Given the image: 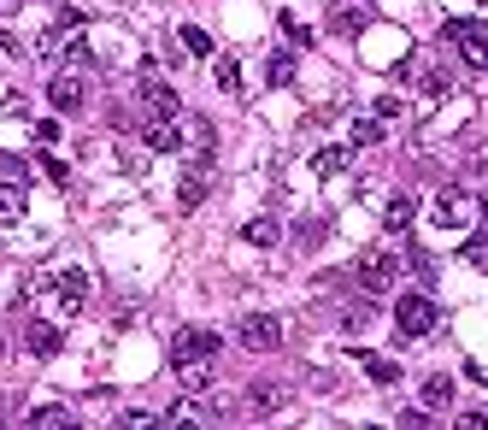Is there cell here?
I'll return each instance as SVG.
<instances>
[{
    "instance_id": "6da1fadb",
    "label": "cell",
    "mask_w": 488,
    "mask_h": 430,
    "mask_svg": "<svg viewBox=\"0 0 488 430\" xmlns=\"http://www.w3.org/2000/svg\"><path fill=\"white\" fill-rule=\"evenodd\" d=\"M212 354H218V336L200 325H182L177 336H171V366L177 372H189V366H212Z\"/></svg>"
},
{
    "instance_id": "7a4b0ae2",
    "label": "cell",
    "mask_w": 488,
    "mask_h": 430,
    "mask_svg": "<svg viewBox=\"0 0 488 430\" xmlns=\"http://www.w3.org/2000/svg\"><path fill=\"white\" fill-rule=\"evenodd\" d=\"M447 42L465 54V65L488 72V24L483 18H447Z\"/></svg>"
},
{
    "instance_id": "3957f363",
    "label": "cell",
    "mask_w": 488,
    "mask_h": 430,
    "mask_svg": "<svg viewBox=\"0 0 488 430\" xmlns=\"http://www.w3.org/2000/svg\"><path fill=\"white\" fill-rule=\"evenodd\" d=\"M394 325H400V336H430V330L442 325V307H435L430 295H400V301H394Z\"/></svg>"
},
{
    "instance_id": "277c9868",
    "label": "cell",
    "mask_w": 488,
    "mask_h": 430,
    "mask_svg": "<svg viewBox=\"0 0 488 430\" xmlns=\"http://www.w3.org/2000/svg\"><path fill=\"white\" fill-rule=\"evenodd\" d=\"M236 342L248 348V354H271V348H282V318L271 313H248L236 325Z\"/></svg>"
},
{
    "instance_id": "5b68a950",
    "label": "cell",
    "mask_w": 488,
    "mask_h": 430,
    "mask_svg": "<svg viewBox=\"0 0 488 430\" xmlns=\"http://www.w3.org/2000/svg\"><path fill=\"white\" fill-rule=\"evenodd\" d=\"M471 213H476V201H471V195H465L459 183L435 189V201H430V218H435V224H442V230H459V224H465V218H471Z\"/></svg>"
},
{
    "instance_id": "8992f818",
    "label": "cell",
    "mask_w": 488,
    "mask_h": 430,
    "mask_svg": "<svg viewBox=\"0 0 488 430\" xmlns=\"http://www.w3.org/2000/svg\"><path fill=\"white\" fill-rule=\"evenodd\" d=\"M206 189H212V154L200 148V159H189V172H182V183H177V207L195 213V207L206 201Z\"/></svg>"
},
{
    "instance_id": "52a82bcc",
    "label": "cell",
    "mask_w": 488,
    "mask_h": 430,
    "mask_svg": "<svg viewBox=\"0 0 488 430\" xmlns=\"http://www.w3.org/2000/svg\"><path fill=\"white\" fill-rule=\"evenodd\" d=\"M136 89H141V101H147V113H154V118H177V113H182L177 89H171V83H159V77H154V65H141V72H136Z\"/></svg>"
},
{
    "instance_id": "ba28073f",
    "label": "cell",
    "mask_w": 488,
    "mask_h": 430,
    "mask_svg": "<svg viewBox=\"0 0 488 430\" xmlns=\"http://www.w3.org/2000/svg\"><path fill=\"white\" fill-rule=\"evenodd\" d=\"M394 272H400V254H365L359 266H353V277H359V289H371V295H383V289H394Z\"/></svg>"
},
{
    "instance_id": "9c48e42d",
    "label": "cell",
    "mask_w": 488,
    "mask_h": 430,
    "mask_svg": "<svg viewBox=\"0 0 488 430\" xmlns=\"http://www.w3.org/2000/svg\"><path fill=\"white\" fill-rule=\"evenodd\" d=\"M54 301L65 307V313H83L88 307V272H77V266L54 272Z\"/></svg>"
},
{
    "instance_id": "30bf717a",
    "label": "cell",
    "mask_w": 488,
    "mask_h": 430,
    "mask_svg": "<svg viewBox=\"0 0 488 430\" xmlns=\"http://www.w3.org/2000/svg\"><path fill=\"white\" fill-rule=\"evenodd\" d=\"M47 101H54L59 113H77V106L88 101V83H83V77H77V72H59L54 83H47Z\"/></svg>"
},
{
    "instance_id": "8fae6325",
    "label": "cell",
    "mask_w": 488,
    "mask_h": 430,
    "mask_svg": "<svg viewBox=\"0 0 488 430\" xmlns=\"http://www.w3.org/2000/svg\"><path fill=\"white\" fill-rule=\"evenodd\" d=\"M24 348H29L36 359H54L59 348H65V336H59L54 325H29V330H24Z\"/></svg>"
},
{
    "instance_id": "7c38bea8",
    "label": "cell",
    "mask_w": 488,
    "mask_h": 430,
    "mask_svg": "<svg viewBox=\"0 0 488 430\" xmlns=\"http://www.w3.org/2000/svg\"><path fill=\"white\" fill-rule=\"evenodd\" d=\"M141 142L154 148V154H177V118H154V124L141 130Z\"/></svg>"
},
{
    "instance_id": "4fadbf2b",
    "label": "cell",
    "mask_w": 488,
    "mask_h": 430,
    "mask_svg": "<svg viewBox=\"0 0 488 430\" xmlns=\"http://www.w3.org/2000/svg\"><path fill=\"white\" fill-rule=\"evenodd\" d=\"M277 236H282L277 218H248V224H241V242L248 248H277Z\"/></svg>"
},
{
    "instance_id": "5bb4252c",
    "label": "cell",
    "mask_w": 488,
    "mask_h": 430,
    "mask_svg": "<svg viewBox=\"0 0 488 430\" xmlns=\"http://www.w3.org/2000/svg\"><path fill=\"white\" fill-rule=\"evenodd\" d=\"M424 407H430V413H447V407H453V377H424Z\"/></svg>"
},
{
    "instance_id": "9a60e30c",
    "label": "cell",
    "mask_w": 488,
    "mask_h": 430,
    "mask_svg": "<svg viewBox=\"0 0 488 430\" xmlns=\"http://www.w3.org/2000/svg\"><path fill=\"white\" fill-rule=\"evenodd\" d=\"M200 418H206V407H200V395H195V401H171L165 413H159V425H200Z\"/></svg>"
},
{
    "instance_id": "2e32d148",
    "label": "cell",
    "mask_w": 488,
    "mask_h": 430,
    "mask_svg": "<svg viewBox=\"0 0 488 430\" xmlns=\"http://www.w3.org/2000/svg\"><path fill=\"white\" fill-rule=\"evenodd\" d=\"M412 224V195H389L383 201V230H406Z\"/></svg>"
},
{
    "instance_id": "e0dca14e",
    "label": "cell",
    "mask_w": 488,
    "mask_h": 430,
    "mask_svg": "<svg viewBox=\"0 0 488 430\" xmlns=\"http://www.w3.org/2000/svg\"><path fill=\"white\" fill-rule=\"evenodd\" d=\"M348 159H353V148H318L312 165H318V177H341V172H348Z\"/></svg>"
},
{
    "instance_id": "ac0fdd59",
    "label": "cell",
    "mask_w": 488,
    "mask_h": 430,
    "mask_svg": "<svg viewBox=\"0 0 488 430\" xmlns=\"http://www.w3.org/2000/svg\"><path fill=\"white\" fill-rule=\"evenodd\" d=\"M277 407H282V389H277V384L248 389V413H277Z\"/></svg>"
},
{
    "instance_id": "d6986e66",
    "label": "cell",
    "mask_w": 488,
    "mask_h": 430,
    "mask_svg": "<svg viewBox=\"0 0 488 430\" xmlns=\"http://www.w3.org/2000/svg\"><path fill=\"white\" fill-rule=\"evenodd\" d=\"M18 218H24V189L0 183V224H18Z\"/></svg>"
},
{
    "instance_id": "ffe728a7",
    "label": "cell",
    "mask_w": 488,
    "mask_h": 430,
    "mask_svg": "<svg viewBox=\"0 0 488 430\" xmlns=\"http://www.w3.org/2000/svg\"><path fill=\"white\" fill-rule=\"evenodd\" d=\"M265 77H271L277 89H282V83H294V54H282V47H277V54L265 59Z\"/></svg>"
},
{
    "instance_id": "44dd1931",
    "label": "cell",
    "mask_w": 488,
    "mask_h": 430,
    "mask_svg": "<svg viewBox=\"0 0 488 430\" xmlns=\"http://www.w3.org/2000/svg\"><path fill=\"white\" fill-rule=\"evenodd\" d=\"M182 47H189L195 59H212V36L200 24H182Z\"/></svg>"
},
{
    "instance_id": "7402d4cb",
    "label": "cell",
    "mask_w": 488,
    "mask_h": 430,
    "mask_svg": "<svg viewBox=\"0 0 488 430\" xmlns=\"http://www.w3.org/2000/svg\"><path fill=\"white\" fill-rule=\"evenodd\" d=\"M353 142H359V148H377V142H383V118H377V113L359 118V124H353Z\"/></svg>"
},
{
    "instance_id": "603a6c76",
    "label": "cell",
    "mask_w": 488,
    "mask_h": 430,
    "mask_svg": "<svg viewBox=\"0 0 488 430\" xmlns=\"http://www.w3.org/2000/svg\"><path fill=\"white\" fill-rule=\"evenodd\" d=\"M0 183L29 189V165H24V159H0Z\"/></svg>"
},
{
    "instance_id": "cb8c5ba5",
    "label": "cell",
    "mask_w": 488,
    "mask_h": 430,
    "mask_svg": "<svg viewBox=\"0 0 488 430\" xmlns=\"http://www.w3.org/2000/svg\"><path fill=\"white\" fill-rule=\"evenodd\" d=\"M29 425H42V430L71 425V407H36V413H29Z\"/></svg>"
},
{
    "instance_id": "d4e9b609",
    "label": "cell",
    "mask_w": 488,
    "mask_h": 430,
    "mask_svg": "<svg viewBox=\"0 0 488 430\" xmlns=\"http://www.w3.org/2000/svg\"><path fill=\"white\" fill-rule=\"evenodd\" d=\"M365 372H371V384H394V377H400V366H394V359H365Z\"/></svg>"
},
{
    "instance_id": "484cf974",
    "label": "cell",
    "mask_w": 488,
    "mask_h": 430,
    "mask_svg": "<svg viewBox=\"0 0 488 430\" xmlns=\"http://www.w3.org/2000/svg\"><path fill=\"white\" fill-rule=\"evenodd\" d=\"M406 266H412V272H418L424 283H435V259L424 254V248H406Z\"/></svg>"
},
{
    "instance_id": "4316f807",
    "label": "cell",
    "mask_w": 488,
    "mask_h": 430,
    "mask_svg": "<svg viewBox=\"0 0 488 430\" xmlns=\"http://www.w3.org/2000/svg\"><path fill=\"white\" fill-rule=\"evenodd\" d=\"M330 30H335V36H359V30H365V13H335Z\"/></svg>"
},
{
    "instance_id": "83f0119b",
    "label": "cell",
    "mask_w": 488,
    "mask_h": 430,
    "mask_svg": "<svg viewBox=\"0 0 488 430\" xmlns=\"http://www.w3.org/2000/svg\"><path fill=\"white\" fill-rule=\"evenodd\" d=\"M371 113H377V118H383V124H394V118H400V113H406V101H400V95H383V101H377V106H371Z\"/></svg>"
},
{
    "instance_id": "f1b7e54d",
    "label": "cell",
    "mask_w": 488,
    "mask_h": 430,
    "mask_svg": "<svg viewBox=\"0 0 488 430\" xmlns=\"http://www.w3.org/2000/svg\"><path fill=\"white\" fill-rule=\"evenodd\" d=\"M277 18H282V36H289V42H312V30L300 24V18H294V13H277Z\"/></svg>"
},
{
    "instance_id": "f546056e",
    "label": "cell",
    "mask_w": 488,
    "mask_h": 430,
    "mask_svg": "<svg viewBox=\"0 0 488 430\" xmlns=\"http://www.w3.org/2000/svg\"><path fill=\"white\" fill-rule=\"evenodd\" d=\"M218 83L230 89V95H236V89H241V72H236V59H223V54H218Z\"/></svg>"
},
{
    "instance_id": "4dcf8cb0",
    "label": "cell",
    "mask_w": 488,
    "mask_h": 430,
    "mask_svg": "<svg viewBox=\"0 0 488 430\" xmlns=\"http://www.w3.org/2000/svg\"><path fill=\"white\" fill-rule=\"evenodd\" d=\"M465 259H471V266H488V236H476V242H465Z\"/></svg>"
},
{
    "instance_id": "1f68e13d",
    "label": "cell",
    "mask_w": 488,
    "mask_h": 430,
    "mask_svg": "<svg viewBox=\"0 0 488 430\" xmlns=\"http://www.w3.org/2000/svg\"><path fill=\"white\" fill-rule=\"evenodd\" d=\"M36 142H42V148L59 142V124H54V118H42V124H36Z\"/></svg>"
},
{
    "instance_id": "d6a6232c",
    "label": "cell",
    "mask_w": 488,
    "mask_h": 430,
    "mask_svg": "<svg viewBox=\"0 0 488 430\" xmlns=\"http://www.w3.org/2000/svg\"><path fill=\"white\" fill-rule=\"evenodd\" d=\"M341 325H348V330H365V325H371V307H353V313H341Z\"/></svg>"
},
{
    "instance_id": "836d02e7",
    "label": "cell",
    "mask_w": 488,
    "mask_h": 430,
    "mask_svg": "<svg viewBox=\"0 0 488 430\" xmlns=\"http://www.w3.org/2000/svg\"><path fill=\"white\" fill-rule=\"evenodd\" d=\"M459 425H465V430H488V407H471V413H465Z\"/></svg>"
},
{
    "instance_id": "e575fe53",
    "label": "cell",
    "mask_w": 488,
    "mask_h": 430,
    "mask_svg": "<svg viewBox=\"0 0 488 430\" xmlns=\"http://www.w3.org/2000/svg\"><path fill=\"white\" fill-rule=\"evenodd\" d=\"M42 172L54 177V183H65V159H54V154H42Z\"/></svg>"
},
{
    "instance_id": "d590c367",
    "label": "cell",
    "mask_w": 488,
    "mask_h": 430,
    "mask_svg": "<svg viewBox=\"0 0 488 430\" xmlns=\"http://www.w3.org/2000/svg\"><path fill=\"white\" fill-rule=\"evenodd\" d=\"M476 213H483V218H488V189H483V195H476Z\"/></svg>"
},
{
    "instance_id": "8d00e7d4",
    "label": "cell",
    "mask_w": 488,
    "mask_h": 430,
    "mask_svg": "<svg viewBox=\"0 0 488 430\" xmlns=\"http://www.w3.org/2000/svg\"><path fill=\"white\" fill-rule=\"evenodd\" d=\"M0 359H6V336H0Z\"/></svg>"
}]
</instances>
